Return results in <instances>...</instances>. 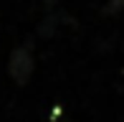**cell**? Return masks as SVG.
<instances>
[{"label": "cell", "mask_w": 124, "mask_h": 122, "mask_svg": "<svg viewBox=\"0 0 124 122\" xmlns=\"http://www.w3.org/2000/svg\"><path fill=\"white\" fill-rule=\"evenodd\" d=\"M33 71H36V59H33L31 43L13 48V53H10V59H8V74H10V79H13L15 84L23 87V84L31 81Z\"/></svg>", "instance_id": "cell-1"}, {"label": "cell", "mask_w": 124, "mask_h": 122, "mask_svg": "<svg viewBox=\"0 0 124 122\" xmlns=\"http://www.w3.org/2000/svg\"><path fill=\"white\" fill-rule=\"evenodd\" d=\"M124 8V0H109V5H106V13H116V10H122Z\"/></svg>", "instance_id": "cell-2"}]
</instances>
